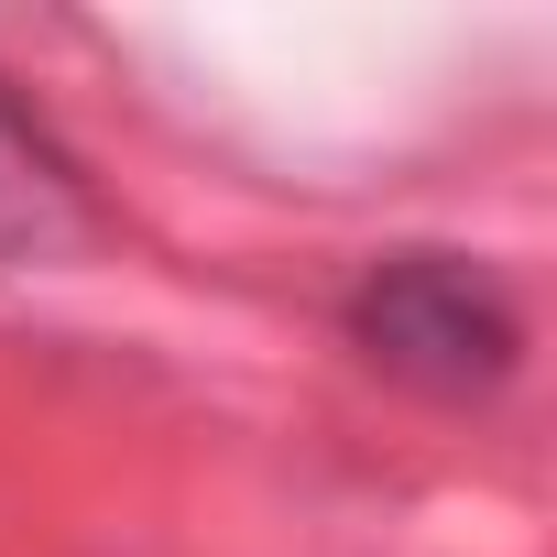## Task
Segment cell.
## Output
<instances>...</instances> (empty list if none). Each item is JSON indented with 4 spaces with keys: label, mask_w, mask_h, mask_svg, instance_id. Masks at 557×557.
<instances>
[{
    "label": "cell",
    "mask_w": 557,
    "mask_h": 557,
    "mask_svg": "<svg viewBox=\"0 0 557 557\" xmlns=\"http://www.w3.org/2000/svg\"><path fill=\"white\" fill-rule=\"evenodd\" d=\"M350 339L372 372L437 394V405H470L513 372L524 350V318L503 296V273H481L470 251H383L361 262V285H350Z\"/></svg>",
    "instance_id": "obj_1"
},
{
    "label": "cell",
    "mask_w": 557,
    "mask_h": 557,
    "mask_svg": "<svg viewBox=\"0 0 557 557\" xmlns=\"http://www.w3.org/2000/svg\"><path fill=\"white\" fill-rule=\"evenodd\" d=\"M88 240V186L55 153V132L0 88V262H66Z\"/></svg>",
    "instance_id": "obj_2"
}]
</instances>
